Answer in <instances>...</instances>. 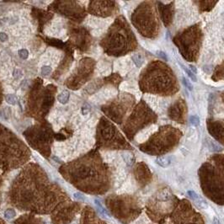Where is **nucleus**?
Returning <instances> with one entry per match:
<instances>
[{"mask_svg": "<svg viewBox=\"0 0 224 224\" xmlns=\"http://www.w3.org/2000/svg\"><path fill=\"white\" fill-rule=\"evenodd\" d=\"M139 88L142 93L171 96L179 90V83L173 70L161 61H153L142 71Z\"/></svg>", "mask_w": 224, "mask_h": 224, "instance_id": "1", "label": "nucleus"}, {"mask_svg": "<svg viewBox=\"0 0 224 224\" xmlns=\"http://www.w3.org/2000/svg\"><path fill=\"white\" fill-rule=\"evenodd\" d=\"M107 55L121 57L135 51L137 41L126 18L118 16L100 42Z\"/></svg>", "mask_w": 224, "mask_h": 224, "instance_id": "2", "label": "nucleus"}, {"mask_svg": "<svg viewBox=\"0 0 224 224\" xmlns=\"http://www.w3.org/2000/svg\"><path fill=\"white\" fill-rule=\"evenodd\" d=\"M65 168L75 182L92 181L105 175L104 163L99 152L94 149L67 164Z\"/></svg>", "mask_w": 224, "mask_h": 224, "instance_id": "3", "label": "nucleus"}, {"mask_svg": "<svg viewBox=\"0 0 224 224\" xmlns=\"http://www.w3.org/2000/svg\"><path fill=\"white\" fill-rule=\"evenodd\" d=\"M132 24L144 37L155 39L160 32V22L155 1L141 3L131 16Z\"/></svg>", "mask_w": 224, "mask_h": 224, "instance_id": "4", "label": "nucleus"}, {"mask_svg": "<svg viewBox=\"0 0 224 224\" xmlns=\"http://www.w3.org/2000/svg\"><path fill=\"white\" fill-rule=\"evenodd\" d=\"M182 136V132L173 126H163L147 142L140 144L139 149L149 155H163L178 146Z\"/></svg>", "mask_w": 224, "mask_h": 224, "instance_id": "5", "label": "nucleus"}, {"mask_svg": "<svg viewBox=\"0 0 224 224\" xmlns=\"http://www.w3.org/2000/svg\"><path fill=\"white\" fill-rule=\"evenodd\" d=\"M96 149L132 150V145L120 132L117 127L105 116H102L96 128Z\"/></svg>", "mask_w": 224, "mask_h": 224, "instance_id": "6", "label": "nucleus"}, {"mask_svg": "<svg viewBox=\"0 0 224 224\" xmlns=\"http://www.w3.org/2000/svg\"><path fill=\"white\" fill-rule=\"evenodd\" d=\"M203 33L200 24H195L179 32L173 42L178 47L182 57L188 62H195L202 45Z\"/></svg>", "mask_w": 224, "mask_h": 224, "instance_id": "7", "label": "nucleus"}, {"mask_svg": "<svg viewBox=\"0 0 224 224\" xmlns=\"http://www.w3.org/2000/svg\"><path fill=\"white\" fill-rule=\"evenodd\" d=\"M158 120L157 114L150 108L148 105L142 100L136 105L126 120L122 130L129 141H132L142 129L154 124Z\"/></svg>", "mask_w": 224, "mask_h": 224, "instance_id": "8", "label": "nucleus"}, {"mask_svg": "<svg viewBox=\"0 0 224 224\" xmlns=\"http://www.w3.org/2000/svg\"><path fill=\"white\" fill-rule=\"evenodd\" d=\"M135 103L136 99L132 94L121 93L109 103L102 105L101 110L109 119L117 124H121Z\"/></svg>", "mask_w": 224, "mask_h": 224, "instance_id": "9", "label": "nucleus"}, {"mask_svg": "<svg viewBox=\"0 0 224 224\" xmlns=\"http://www.w3.org/2000/svg\"><path fill=\"white\" fill-rule=\"evenodd\" d=\"M53 132L48 123H42L33 126L25 132L29 143L45 157L50 155Z\"/></svg>", "mask_w": 224, "mask_h": 224, "instance_id": "10", "label": "nucleus"}, {"mask_svg": "<svg viewBox=\"0 0 224 224\" xmlns=\"http://www.w3.org/2000/svg\"><path fill=\"white\" fill-rule=\"evenodd\" d=\"M96 62L90 58H84L79 61L78 67L71 76L67 79L65 84L72 90H78L89 82L94 74Z\"/></svg>", "mask_w": 224, "mask_h": 224, "instance_id": "11", "label": "nucleus"}, {"mask_svg": "<svg viewBox=\"0 0 224 224\" xmlns=\"http://www.w3.org/2000/svg\"><path fill=\"white\" fill-rule=\"evenodd\" d=\"M56 92L57 88L54 85H48L45 89L39 85L33 90V100L31 101L34 112L32 115L35 117H44L54 103Z\"/></svg>", "mask_w": 224, "mask_h": 224, "instance_id": "12", "label": "nucleus"}, {"mask_svg": "<svg viewBox=\"0 0 224 224\" xmlns=\"http://www.w3.org/2000/svg\"><path fill=\"white\" fill-rule=\"evenodd\" d=\"M51 9L75 23H81L87 15L84 7L77 1H56L51 5Z\"/></svg>", "mask_w": 224, "mask_h": 224, "instance_id": "13", "label": "nucleus"}, {"mask_svg": "<svg viewBox=\"0 0 224 224\" xmlns=\"http://www.w3.org/2000/svg\"><path fill=\"white\" fill-rule=\"evenodd\" d=\"M92 36L89 30L83 26L77 25H70L69 29V40L68 43L80 52H87L92 45Z\"/></svg>", "mask_w": 224, "mask_h": 224, "instance_id": "14", "label": "nucleus"}, {"mask_svg": "<svg viewBox=\"0 0 224 224\" xmlns=\"http://www.w3.org/2000/svg\"><path fill=\"white\" fill-rule=\"evenodd\" d=\"M118 11V4L116 1H90L88 12L98 17H110Z\"/></svg>", "mask_w": 224, "mask_h": 224, "instance_id": "15", "label": "nucleus"}, {"mask_svg": "<svg viewBox=\"0 0 224 224\" xmlns=\"http://www.w3.org/2000/svg\"><path fill=\"white\" fill-rule=\"evenodd\" d=\"M187 115V105L182 98L178 99L168 110V116L171 120L180 123L185 124L186 121Z\"/></svg>", "mask_w": 224, "mask_h": 224, "instance_id": "16", "label": "nucleus"}, {"mask_svg": "<svg viewBox=\"0 0 224 224\" xmlns=\"http://www.w3.org/2000/svg\"><path fill=\"white\" fill-rule=\"evenodd\" d=\"M158 5V14L165 27H169L173 22L175 15V2H170L169 4H164L161 1L156 2Z\"/></svg>", "mask_w": 224, "mask_h": 224, "instance_id": "17", "label": "nucleus"}, {"mask_svg": "<svg viewBox=\"0 0 224 224\" xmlns=\"http://www.w3.org/2000/svg\"><path fill=\"white\" fill-rule=\"evenodd\" d=\"M209 133L221 144H223V120L208 119L207 121Z\"/></svg>", "mask_w": 224, "mask_h": 224, "instance_id": "18", "label": "nucleus"}, {"mask_svg": "<svg viewBox=\"0 0 224 224\" xmlns=\"http://www.w3.org/2000/svg\"><path fill=\"white\" fill-rule=\"evenodd\" d=\"M64 51H65V57L63 58V61L61 63L58 71H56V73L54 74V78H58L61 75H62L65 72H67L68 70V68L74 60V49L72 48V46H70Z\"/></svg>", "mask_w": 224, "mask_h": 224, "instance_id": "19", "label": "nucleus"}, {"mask_svg": "<svg viewBox=\"0 0 224 224\" xmlns=\"http://www.w3.org/2000/svg\"><path fill=\"white\" fill-rule=\"evenodd\" d=\"M135 174H136V179H138L140 182L143 184L148 182L151 177V173L148 166L143 163H139L136 164L135 169Z\"/></svg>", "mask_w": 224, "mask_h": 224, "instance_id": "20", "label": "nucleus"}, {"mask_svg": "<svg viewBox=\"0 0 224 224\" xmlns=\"http://www.w3.org/2000/svg\"><path fill=\"white\" fill-rule=\"evenodd\" d=\"M104 85L106 84H111L115 87H118L119 84L122 82V78L118 74H113L108 77L102 78Z\"/></svg>", "mask_w": 224, "mask_h": 224, "instance_id": "21", "label": "nucleus"}, {"mask_svg": "<svg viewBox=\"0 0 224 224\" xmlns=\"http://www.w3.org/2000/svg\"><path fill=\"white\" fill-rule=\"evenodd\" d=\"M195 3L198 4L199 7V10L201 13L203 12H209L211 11L214 6L217 3V1H195Z\"/></svg>", "mask_w": 224, "mask_h": 224, "instance_id": "22", "label": "nucleus"}, {"mask_svg": "<svg viewBox=\"0 0 224 224\" xmlns=\"http://www.w3.org/2000/svg\"><path fill=\"white\" fill-rule=\"evenodd\" d=\"M72 133H73V132H72L70 129H68V128H64V129H62L60 132L54 135V138H55L57 141H58V142H62V141H64V140L68 139V137H70Z\"/></svg>", "mask_w": 224, "mask_h": 224, "instance_id": "23", "label": "nucleus"}, {"mask_svg": "<svg viewBox=\"0 0 224 224\" xmlns=\"http://www.w3.org/2000/svg\"><path fill=\"white\" fill-rule=\"evenodd\" d=\"M223 78V62L221 63V65L217 66L215 70L214 73L211 76V79L213 81H219L222 80Z\"/></svg>", "mask_w": 224, "mask_h": 224, "instance_id": "24", "label": "nucleus"}, {"mask_svg": "<svg viewBox=\"0 0 224 224\" xmlns=\"http://www.w3.org/2000/svg\"><path fill=\"white\" fill-rule=\"evenodd\" d=\"M172 196V193L169 189H164L157 194V199L162 201H169Z\"/></svg>", "mask_w": 224, "mask_h": 224, "instance_id": "25", "label": "nucleus"}, {"mask_svg": "<svg viewBox=\"0 0 224 224\" xmlns=\"http://www.w3.org/2000/svg\"><path fill=\"white\" fill-rule=\"evenodd\" d=\"M156 163L163 168H166L171 164V158H170V157H168V156H161V157L157 158Z\"/></svg>", "mask_w": 224, "mask_h": 224, "instance_id": "26", "label": "nucleus"}, {"mask_svg": "<svg viewBox=\"0 0 224 224\" xmlns=\"http://www.w3.org/2000/svg\"><path fill=\"white\" fill-rule=\"evenodd\" d=\"M132 59L133 61V62L135 63V65L137 68H140L142 66V64L144 63V57L140 54V53H136L134 55H132Z\"/></svg>", "mask_w": 224, "mask_h": 224, "instance_id": "27", "label": "nucleus"}, {"mask_svg": "<svg viewBox=\"0 0 224 224\" xmlns=\"http://www.w3.org/2000/svg\"><path fill=\"white\" fill-rule=\"evenodd\" d=\"M70 97V94L68 90H63L61 94H58V100L59 101L61 104H66L68 102Z\"/></svg>", "mask_w": 224, "mask_h": 224, "instance_id": "28", "label": "nucleus"}, {"mask_svg": "<svg viewBox=\"0 0 224 224\" xmlns=\"http://www.w3.org/2000/svg\"><path fill=\"white\" fill-rule=\"evenodd\" d=\"M194 201L195 202L196 206H197L198 207H200L201 209H207V208L208 207L207 202L202 197H201V196H199Z\"/></svg>", "mask_w": 224, "mask_h": 224, "instance_id": "29", "label": "nucleus"}, {"mask_svg": "<svg viewBox=\"0 0 224 224\" xmlns=\"http://www.w3.org/2000/svg\"><path fill=\"white\" fill-rule=\"evenodd\" d=\"M122 158H124V161L129 166H131V165H132L134 164L135 158L134 156H133V154H132V153H124L122 155Z\"/></svg>", "mask_w": 224, "mask_h": 224, "instance_id": "30", "label": "nucleus"}, {"mask_svg": "<svg viewBox=\"0 0 224 224\" xmlns=\"http://www.w3.org/2000/svg\"><path fill=\"white\" fill-rule=\"evenodd\" d=\"M94 203H95V205H96V207H97L98 211H99L102 215H104V216H108V213H107L106 210L102 207V205H101V203L100 202V201H98V200H94Z\"/></svg>", "mask_w": 224, "mask_h": 224, "instance_id": "31", "label": "nucleus"}, {"mask_svg": "<svg viewBox=\"0 0 224 224\" xmlns=\"http://www.w3.org/2000/svg\"><path fill=\"white\" fill-rule=\"evenodd\" d=\"M6 102L11 105H15L16 104V97L13 94H7L5 97Z\"/></svg>", "mask_w": 224, "mask_h": 224, "instance_id": "32", "label": "nucleus"}, {"mask_svg": "<svg viewBox=\"0 0 224 224\" xmlns=\"http://www.w3.org/2000/svg\"><path fill=\"white\" fill-rule=\"evenodd\" d=\"M179 64H180L181 68H183V69H184V70L185 71V73H186V74H188V76L190 77V78H191V79L192 81H194V82H196V77H195V75L194 74L192 73V72H191V71H190V70H189L188 68H185V66H184L183 64H181V63H179Z\"/></svg>", "mask_w": 224, "mask_h": 224, "instance_id": "33", "label": "nucleus"}, {"mask_svg": "<svg viewBox=\"0 0 224 224\" xmlns=\"http://www.w3.org/2000/svg\"><path fill=\"white\" fill-rule=\"evenodd\" d=\"M19 56L20 57V58L22 59H27L28 56H29V52L27 50L25 49H21L19 51Z\"/></svg>", "mask_w": 224, "mask_h": 224, "instance_id": "34", "label": "nucleus"}, {"mask_svg": "<svg viewBox=\"0 0 224 224\" xmlns=\"http://www.w3.org/2000/svg\"><path fill=\"white\" fill-rule=\"evenodd\" d=\"M190 120H191V123L195 126H198L200 125V118L197 116H192Z\"/></svg>", "mask_w": 224, "mask_h": 224, "instance_id": "35", "label": "nucleus"}, {"mask_svg": "<svg viewBox=\"0 0 224 224\" xmlns=\"http://www.w3.org/2000/svg\"><path fill=\"white\" fill-rule=\"evenodd\" d=\"M51 73V68L48 66H44L41 68V74L43 76H48Z\"/></svg>", "mask_w": 224, "mask_h": 224, "instance_id": "36", "label": "nucleus"}, {"mask_svg": "<svg viewBox=\"0 0 224 224\" xmlns=\"http://www.w3.org/2000/svg\"><path fill=\"white\" fill-rule=\"evenodd\" d=\"M15 215V212L14 211H12V210H8V211H6L5 212H4V216H5V217L6 218H8V219H11L12 217H14Z\"/></svg>", "mask_w": 224, "mask_h": 224, "instance_id": "37", "label": "nucleus"}, {"mask_svg": "<svg viewBox=\"0 0 224 224\" xmlns=\"http://www.w3.org/2000/svg\"><path fill=\"white\" fill-rule=\"evenodd\" d=\"M187 194H188V195H189V196H190L193 201H195V200L200 196L199 195L196 194V193H195V191H189L187 192Z\"/></svg>", "mask_w": 224, "mask_h": 224, "instance_id": "38", "label": "nucleus"}, {"mask_svg": "<svg viewBox=\"0 0 224 224\" xmlns=\"http://www.w3.org/2000/svg\"><path fill=\"white\" fill-rule=\"evenodd\" d=\"M183 83H184V84L185 85V87H187V89L190 90H193V86L191 85V84L186 79V78H183Z\"/></svg>", "mask_w": 224, "mask_h": 224, "instance_id": "39", "label": "nucleus"}, {"mask_svg": "<svg viewBox=\"0 0 224 224\" xmlns=\"http://www.w3.org/2000/svg\"><path fill=\"white\" fill-rule=\"evenodd\" d=\"M74 196L75 199H77V200H78V201H84L85 200L84 196L83 195L81 194V193H79V192H77V193H74Z\"/></svg>", "mask_w": 224, "mask_h": 224, "instance_id": "40", "label": "nucleus"}, {"mask_svg": "<svg viewBox=\"0 0 224 224\" xmlns=\"http://www.w3.org/2000/svg\"><path fill=\"white\" fill-rule=\"evenodd\" d=\"M90 111V105H84V106H83V108H82V113H83V115H87Z\"/></svg>", "mask_w": 224, "mask_h": 224, "instance_id": "41", "label": "nucleus"}, {"mask_svg": "<svg viewBox=\"0 0 224 224\" xmlns=\"http://www.w3.org/2000/svg\"><path fill=\"white\" fill-rule=\"evenodd\" d=\"M157 55H158L159 58H161L163 60H164V61H167V60H168V58H167L165 52H164V51H157Z\"/></svg>", "mask_w": 224, "mask_h": 224, "instance_id": "42", "label": "nucleus"}, {"mask_svg": "<svg viewBox=\"0 0 224 224\" xmlns=\"http://www.w3.org/2000/svg\"><path fill=\"white\" fill-rule=\"evenodd\" d=\"M8 40V35L3 33V32H1L0 33V41H6Z\"/></svg>", "mask_w": 224, "mask_h": 224, "instance_id": "43", "label": "nucleus"}, {"mask_svg": "<svg viewBox=\"0 0 224 224\" xmlns=\"http://www.w3.org/2000/svg\"><path fill=\"white\" fill-rule=\"evenodd\" d=\"M189 67H190V69H189V70H190L191 72H192L194 74H195L197 71H196V68H195V66H193V65H190Z\"/></svg>", "mask_w": 224, "mask_h": 224, "instance_id": "44", "label": "nucleus"}, {"mask_svg": "<svg viewBox=\"0 0 224 224\" xmlns=\"http://www.w3.org/2000/svg\"><path fill=\"white\" fill-rule=\"evenodd\" d=\"M213 223L214 224H221V222H220V220L217 218V217H214L213 218Z\"/></svg>", "mask_w": 224, "mask_h": 224, "instance_id": "45", "label": "nucleus"}]
</instances>
